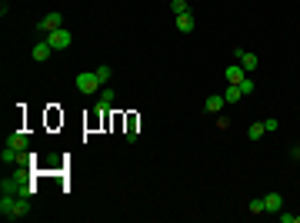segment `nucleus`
Instances as JSON below:
<instances>
[{
    "instance_id": "obj_1",
    "label": "nucleus",
    "mask_w": 300,
    "mask_h": 223,
    "mask_svg": "<svg viewBox=\"0 0 300 223\" xmlns=\"http://www.w3.org/2000/svg\"><path fill=\"white\" fill-rule=\"evenodd\" d=\"M47 44L54 47V50H67V47L74 44V37H70V30L60 27V30H50V34H47Z\"/></svg>"
},
{
    "instance_id": "obj_2",
    "label": "nucleus",
    "mask_w": 300,
    "mask_h": 223,
    "mask_svg": "<svg viewBox=\"0 0 300 223\" xmlns=\"http://www.w3.org/2000/svg\"><path fill=\"white\" fill-rule=\"evenodd\" d=\"M17 200H20L17 193H3L0 197V217L3 220H17Z\"/></svg>"
},
{
    "instance_id": "obj_3",
    "label": "nucleus",
    "mask_w": 300,
    "mask_h": 223,
    "mask_svg": "<svg viewBox=\"0 0 300 223\" xmlns=\"http://www.w3.org/2000/svg\"><path fill=\"white\" fill-rule=\"evenodd\" d=\"M100 87H103V83H100L97 74H80V77H77V90H80V93H97Z\"/></svg>"
},
{
    "instance_id": "obj_4",
    "label": "nucleus",
    "mask_w": 300,
    "mask_h": 223,
    "mask_svg": "<svg viewBox=\"0 0 300 223\" xmlns=\"http://www.w3.org/2000/svg\"><path fill=\"white\" fill-rule=\"evenodd\" d=\"M233 57H237V64H240V67H244L247 74L260 67V60H257V54H247L244 47H237V50H233Z\"/></svg>"
},
{
    "instance_id": "obj_5",
    "label": "nucleus",
    "mask_w": 300,
    "mask_h": 223,
    "mask_svg": "<svg viewBox=\"0 0 300 223\" xmlns=\"http://www.w3.org/2000/svg\"><path fill=\"white\" fill-rule=\"evenodd\" d=\"M60 27H64V17H60V10L47 13L44 20L37 23V30H44V34H50V30H60Z\"/></svg>"
},
{
    "instance_id": "obj_6",
    "label": "nucleus",
    "mask_w": 300,
    "mask_h": 223,
    "mask_svg": "<svg viewBox=\"0 0 300 223\" xmlns=\"http://www.w3.org/2000/svg\"><path fill=\"white\" fill-rule=\"evenodd\" d=\"M223 80H227V83H233V87H237V83H240V80H247V70L240 67V64H230V67L223 70Z\"/></svg>"
},
{
    "instance_id": "obj_7",
    "label": "nucleus",
    "mask_w": 300,
    "mask_h": 223,
    "mask_svg": "<svg viewBox=\"0 0 300 223\" xmlns=\"http://www.w3.org/2000/svg\"><path fill=\"white\" fill-rule=\"evenodd\" d=\"M264 210L267 213H280L284 210V197H280V193H267L264 197Z\"/></svg>"
},
{
    "instance_id": "obj_8",
    "label": "nucleus",
    "mask_w": 300,
    "mask_h": 223,
    "mask_svg": "<svg viewBox=\"0 0 300 223\" xmlns=\"http://www.w3.org/2000/svg\"><path fill=\"white\" fill-rule=\"evenodd\" d=\"M20 153L23 150H17V147H3V153H0V160H3V167H13V163H20Z\"/></svg>"
},
{
    "instance_id": "obj_9",
    "label": "nucleus",
    "mask_w": 300,
    "mask_h": 223,
    "mask_svg": "<svg viewBox=\"0 0 300 223\" xmlns=\"http://www.w3.org/2000/svg\"><path fill=\"white\" fill-rule=\"evenodd\" d=\"M54 54V47L47 44V40H40V44H33V60H37V64H44L47 57Z\"/></svg>"
},
{
    "instance_id": "obj_10",
    "label": "nucleus",
    "mask_w": 300,
    "mask_h": 223,
    "mask_svg": "<svg viewBox=\"0 0 300 223\" xmlns=\"http://www.w3.org/2000/svg\"><path fill=\"white\" fill-rule=\"evenodd\" d=\"M177 30L180 34H190V30H194V13H177Z\"/></svg>"
},
{
    "instance_id": "obj_11",
    "label": "nucleus",
    "mask_w": 300,
    "mask_h": 223,
    "mask_svg": "<svg viewBox=\"0 0 300 223\" xmlns=\"http://www.w3.org/2000/svg\"><path fill=\"white\" fill-rule=\"evenodd\" d=\"M220 107H227V100H223V97H217V93H213V97H207V103H203V110H207V113H220Z\"/></svg>"
},
{
    "instance_id": "obj_12",
    "label": "nucleus",
    "mask_w": 300,
    "mask_h": 223,
    "mask_svg": "<svg viewBox=\"0 0 300 223\" xmlns=\"http://www.w3.org/2000/svg\"><path fill=\"white\" fill-rule=\"evenodd\" d=\"M7 144H10V147H17V150H27V134H23V130H13Z\"/></svg>"
},
{
    "instance_id": "obj_13",
    "label": "nucleus",
    "mask_w": 300,
    "mask_h": 223,
    "mask_svg": "<svg viewBox=\"0 0 300 223\" xmlns=\"http://www.w3.org/2000/svg\"><path fill=\"white\" fill-rule=\"evenodd\" d=\"M264 134H267V130H264V120H257V123H250V127H247V137H250V140H260Z\"/></svg>"
},
{
    "instance_id": "obj_14",
    "label": "nucleus",
    "mask_w": 300,
    "mask_h": 223,
    "mask_svg": "<svg viewBox=\"0 0 300 223\" xmlns=\"http://www.w3.org/2000/svg\"><path fill=\"white\" fill-rule=\"evenodd\" d=\"M223 100H227V103H240V100H244L240 87H233V83H230V87H227V93H223Z\"/></svg>"
},
{
    "instance_id": "obj_15",
    "label": "nucleus",
    "mask_w": 300,
    "mask_h": 223,
    "mask_svg": "<svg viewBox=\"0 0 300 223\" xmlns=\"http://www.w3.org/2000/svg\"><path fill=\"white\" fill-rule=\"evenodd\" d=\"M94 74H97V77H100V83H103V87H107V83H110V77H113V70L107 67V64H100V67L94 70Z\"/></svg>"
},
{
    "instance_id": "obj_16",
    "label": "nucleus",
    "mask_w": 300,
    "mask_h": 223,
    "mask_svg": "<svg viewBox=\"0 0 300 223\" xmlns=\"http://www.w3.org/2000/svg\"><path fill=\"white\" fill-rule=\"evenodd\" d=\"M113 103V87H100V107H110Z\"/></svg>"
},
{
    "instance_id": "obj_17",
    "label": "nucleus",
    "mask_w": 300,
    "mask_h": 223,
    "mask_svg": "<svg viewBox=\"0 0 300 223\" xmlns=\"http://www.w3.org/2000/svg\"><path fill=\"white\" fill-rule=\"evenodd\" d=\"M27 213H30V197H20V200H17V220L27 217Z\"/></svg>"
},
{
    "instance_id": "obj_18",
    "label": "nucleus",
    "mask_w": 300,
    "mask_h": 223,
    "mask_svg": "<svg viewBox=\"0 0 300 223\" xmlns=\"http://www.w3.org/2000/svg\"><path fill=\"white\" fill-rule=\"evenodd\" d=\"M237 87H240V93H244V97H250V93H254V80H240Z\"/></svg>"
},
{
    "instance_id": "obj_19",
    "label": "nucleus",
    "mask_w": 300,
    "mask_h": 223,
    "mask_svg": "<svg viewBox=\"0 0 300 223\" xmlns=\"http://www.w3.org/2000/svg\"><path fill=\"white\" fill-rule=\"evenodd\" d=\"M170 7H174V13H187V0H170Z\"/></svg>"
},
{
    "instance_id": "obj_20",
    "label": "nucleus",
    "mask_w": 300,
    "mask_h": 223,
    "mask_svg": "<svg viewBox=\"0 0 300 223\" xmlns=\"http://www.w3.org/2000/svg\"><path fill=\"white\" fill-rule=\"evenodd\" d=\"M250 213H267V210H264V197H257V200H250Z\"/></svg>"
},
{
    "instance_id": "obj_21",
    "label": "nucleus",
    "mask_w": 300,
    "mask_h": 223,
    "mask_svg": "<svg viewBox=\"0 0 300 223\" xmlns=\"http://www.w3.org/2000/svg\"><path fill=\"white\" fill-rule=\"evenodd\" d=\"M277 127H280V123L274 120V117H267V120H264V130H267V134H277Z\"/></svg>"
}]
</instances>
